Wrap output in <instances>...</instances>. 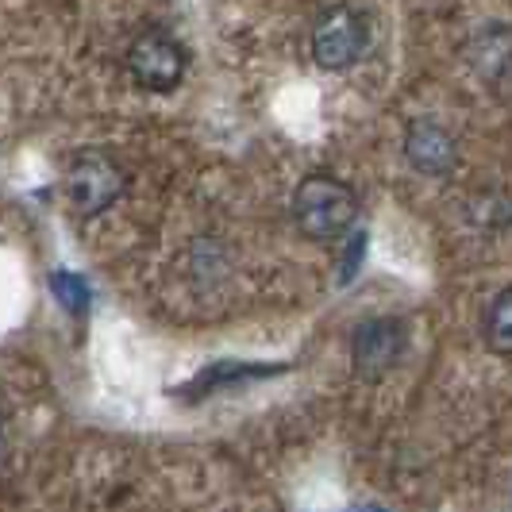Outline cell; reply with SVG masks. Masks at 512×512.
<instances>
[{"label": "cell", "instance_id": "ba28073f", "mask_svg": "<svg viewBox=\"0 0 512 512\" xmlns=\"http://www.w3.org/2000/svg\"><path fill=\"white\" fill-rule=\"evenodd\" d=\"M51 289L58 293V301L70 308L74 316H81V312L89 308V297H93L81 274H51Z\"/></svg>", "mask_w": 512, "mask_h": 512}, {"label": "cell", "instance_id": "277c9868", "mask_svg": "<svg viewBox=\"0 0 512 512\" xmlns=\"http://www.w3.org/2000/svg\"><path fill=\"white\" fill-rule=\"evenodd\" d=\"M366 47H370V24L347 4L328 8L312 27V58L320 70H347L366 54Z\"/></svg>", "mask_w": 512, "mask_h": 512}, {"label": "cell", "instance_id": "8992f818", "mask_svg": "<svg viewBox=\"0 0 512 512\" xmlns=\"http://www.w3.org/2000/svg\"><path fill=\"white\" fill-rule=\"evenodd\" d=\"M405 158H409L412 170L443 178V174L455 166L459 151H455L451 131H443L439 124H412V128L405 131Z\"/></svg>", "mask_w": 512, "mask_h": 512}, {"label": "cell", "instance_id": "7a4b0ae2", "mask_svg": "<svg viewBox=\"0 0 512 512\" xmlns=\"http://www.w3.org/2000/svg\"><path fill=\"white\" fill-rule=\"evenodd\" d=\"M124 193H128V170L112 154L108 151L74 154V162L66 170V201L74 208V216H81V220L101 216Z\"/></svg>", "mask_w": 512, "mask_h": 512}, {"label": "cell", "instance_id": "52a82bcc", "mask_svg": "<svg viewBox=\"0 0 512 512\" xmlns=\"http://www.w3.org/2000/svg\"><path fill=\"white\" fill-rule=\"evenodd\" d=\"M486 343L497 355H512V289H501L486 308Z\"/></svg>", "mask_w": 512, "mask_h": 512}, {"label": "cell", "instance_id": "6da1fadb", "mask_svg": "<svg viewBox=\"0 0 512 512\" xmlns=\"http://www.w3.org/2000/svg\"><path fill=\"white\" fill-rule=\"evenodd\" d=\"M355 216H359L355 189L332 174H308L293 193V220L312 243H332L347 235Z\"/></svg>", "mask_w": 512, "mask_h": 512}, {"label": "cell", "instance_id": "3957f363", "mask_svg": "<svg viewBox=\"0 0 512 512\" xmlns=\"http://www.w3.org/2000/svg\"><path fill=\"white\" fill-rule=\"evenodd\" d=\"M185 66H189L185 47L162 27H147L143 35H135V43L128 47V74L147 93L178 89V81L185 77Z\"/></svg>", "mask_w": 512, "mask_h": 512}, {"label": "cell", "instance_id": "5b68a950", "mask_svg": "<svg viewBox=\"0 0 512 512\" xmlns=\"http://www.w3.org/2000/svg\"><path fill=\"white\" fill-rule=\"evenodd\" d=\"M405 343L409 335L401 328V320H389V316H374V320H362L351 339V355H355V370L362 378H378L385 374L393 362L405 355Z\"/></svg>", "mask_w": 512, "mask_h": 512}]
</instances>
